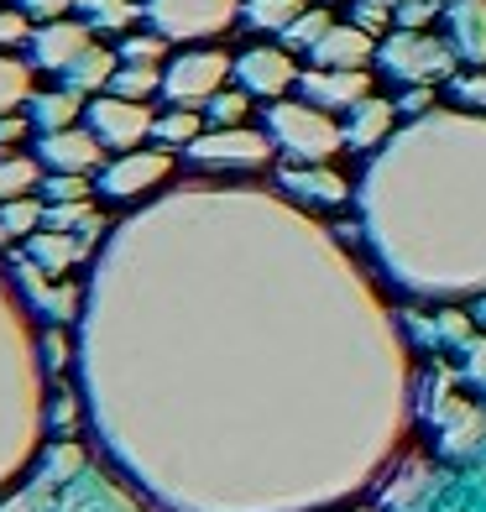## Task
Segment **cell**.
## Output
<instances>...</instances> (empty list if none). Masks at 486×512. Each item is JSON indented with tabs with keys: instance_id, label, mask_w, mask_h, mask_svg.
<instances>
[{
	"instance_id": "obj_1",
	"label": "cell",
	"mask_w": 486,
	"mask_h": 512,
	"mask_svg": "<svg viewBox=\"0 0 486 512\" xmlns=\"http://www.w3.org/2000/svg\"><path fill=\"white\" fill-rule=\"evenodd\" d=\"M230 68H236V58H225L215 48L173 53L168 68H162V95H168V105H204L210 95H220Z\"/></svg>"
},
{
	"instance_id": "obj_2",
	"label": "cell",
	"mask_w": 486,
	"mask_h": 512,
	"mask_svg": "<svg viewBox=\"0 0 486 512\" xmlns=\"http://www.w3.org/2000/svg\"><path fill=\"white\" fill-rule=\"evenodd\" d=\"M267 126H272V142H283L293 157H330L345 147V131L309 105H272Z\"/></svg>"
},
{
	"instance_id": "obj_3",
	"label": "cell",
	"mask_w": 486,
	"mask_h": 512,
	"mask_svg": "<svg viewBox=\"0 0 486 512\" xmlns=\"http://www.w3.org/2000/svg\"><path fill=\"white\" fill-rule=\"evenodd\" d=\"M230 16H236V0H147V21L162 37L220 32Z\"/></svg>"
},
{
	"instance_id": "obj_4",
	"label": "cell",
	"mask_w": 486,
	"mask_h": 512,
	"mask_svg": "<svg viewBox=\"0 0 486 512\" xmlns=\"http://www.w3.org/2000/svg\"><path fill=\"white\" fill-rule=\"evenodd\" d=\"M89 131L100 136V147H115V152H131L142 136H152V110L142 100H95L89 105Z\"/></svg>"
},
{
	"instance_id": "obj_5",
	"label": "cell",
	"mask_w": 486,
	"mask_h": 512,
	"mask_svg": "<svg viewBox=\"0 0 486 512\" xmlns=\"http://www.w3.org/2000/svg\"><path fill=\"white\" fill-rule=\"evenodd\" d=\"M168 173H173V157H168V152H121V162L100 168L95 189H100L105 199H136V194L157 189Z\"/></svg>"
},
{
	"instance_id": "obj_6",
	"label": "cell",
	"mask_w": 486,
	"mask_h": 512,
	"mask_svg": "<svg viewBox=\"0 0 486 512\" xmlns=\"http://www.w3.org/2000/svg\"><path fill=\"white\" fill-rule=\"evenodd\" d=\"M267 136H257V131H246V126H220V131H210V136H199V142L189 147V157L194 162H204V168H257V162H267Z\"/></svg>"
},
{
	"instance_id": "obj_7",
	"label": "cell",
	"mask_w": 486,
	"mask_h": 512,
	"mask_svg": "<svg viewBox=\"0 0 486 512\" xmlns=\"http://www.w3.org/2000/svg\"><path fill=\"white\" fill-rule=\"evenodd\" d=\"M230 74H236L241 89H246V95H257V100H277L288 84H298L293 53H288V48H246Z\"/></svg>"
},
{
	"instance_id": "obj_8",
	"label": "cell",
	"mask_w": 486,
	"mask_h": 512,
	"mask_svg": "<svg viewBox=\"0 0 486 512\" xmlns=\"http://www.w3.org/2000/svg\"><path fill=\"white\" fill-rule=\"evenodd\" d=\"M100 136L84 131V126H68V131H48L37 142V162L53 173H89V168H105L100 162Z\"/></svg>"
},
{
	"instance_id": "obj_9",
	"label": "cell",
	"mask_w": 486,
	"mask_h": 512,
	"mask_svg": "<svg viewBox=\"0 0 486 512\" xmlns=\"http://www.w3.org/2000/svg\"><path fill=\"white\" fill-rule=\"evenodd\" d=\"M298 89L309 105H361L372 95V79L361 68H314V74H298Z\"/></svg>"
},
{
	"instance_id": "obj_10",
	"label": "cell",
	"mask_w": 486,
	"mask_h": 512,
	"mask_svg": "<svg viewBox=\"0 0 486 512\" xmlns=\"http://www.w3.org/2000/svg\"><path fill=\"white\" fill-rule=\"evenodd\" d=\"M89 42H95V32L84 27V21H42V32L32 37V58L42 63V68H53V74H63L68 63H74Z\"/></svg>"
},
{
	"instance_id": "obj_11",
	"label": "cell",
	"mask_w": 486,
	"mask_h": 512,
	"mask_svg": "<svg viewBox=\"0 0 486 512\" xmlns=\"http://www.w3.org/2000/svg\"><path fill=\"white\" fill-rule=\"evenodd\" d=\"M27 251H32V262L42 267V277H53V272H63V267H74V262H84V251H89V241L79 236V230H32L27 236Z\"/></svg>"
},
{
	"instance_id": "obj_12",
	"label": "cell",
	"mask_w": 486,
	"mask_h": 512,
	"mask_svg": "<svg viewBox=\"0 0 486 512\" xmlns=\"http://www.w3.org/2000/svg\"><path fill=\"white\" fill-rule=\"evenodd\" d=\"M121 68V53L100 48V42H89V48L63 68V89H74V95H100L110 89V74Z\"/></svg>"
},
{
	"instance_id": "obj_13",
	"label": "cell",
	"mask_w": 486,
	"mask_h": 512,
	"mask_svg": "<svg viewBox=\"0 0 486 512\" xmlns=\"http://www.w3.org/2000/svg\"><path fill=\"white\" fill-rule=\"evenodd\" d=\"M366 58H372V37H366L361 27H330L314 42L319 68H361Z\"/></svg>"
},
{
	"instance_id": "obj_14",
	"label": "cell",
	"mask_w": 486,
	"mask_h": 512,
	"mask_svg": "<svg viewBox=\"0 0 486 512\" xmlns=\"http://www.w3.org/2000/svg\"><path fill=\"white\" fill-rule=\"evenodd\" d=\"M79 100L84 95H74V89H42V95H32L27 100V121H32V131H68L74 126V115H79Z\"/></svg>"
},
{
	"instance_id": "obj_15",
	"label": "cell",
	"mask_w": 486,
	"mask_h": 512,
	"mask_svg": "<svg viewBox=\"0 0 486 512\" xmlns=\"http://www.w3.org/2000/svg\"><path fill=\"white\" fill-rule=\"evenodd\" d=\"M382 63L392 74H403V68H450L445 48H434L429 37H392V48L382 53Z\"/></svg>"
},
{
	"instance_id": "obj_16",
	"label": "cell",
	"mask_w": 486,
	"mask_h": 512,
	"mask_svg": "<svg viewBox=\"0 0 486 512\" xmlns=\"http://www.w3.org/2000/svg\"><path fill=\"white\" fill-rule=\"evenodd\" d=\"M251 32H288L298 16H304V0H246L241 6Z\"/></svg>"
},
{
	"instance_id": "obj_17",
	"label": "cell",
	"mask_w": 486,
	"mask_h": 512,
	"mask_svg": "<svg viewBox=\"0 0 486 512\" xmlns=\"http://www.w3.org/2000/svg\"><path fill=\"white\" fill-rule=\"evenodd\" d=\"M84 27L89 32H126L131 21H142L147 6H131V0H84Z\"/></svg>"
},
{
	"instance_id": "obj_18",
	"label": "cell",
	"mask_w": 486,
	"mask_h": 512,
	"mask_svg": "<svg viewBox=\"0 0 486 512\" xmlns=\"http://www.w3.org/2000/svg\"><path fill=\"white\" fill-rule=\"evenodd\" d=\"M199 126H204V115L194 105H173L168 115H157L152 121V136L162 147H194L199 142Z\"/></svg>"
},
{
	"instance_id": "obj_19",
	"label": "cell",
	"mask_w": 486,
	"mask_h": 512,
	"mask_svg": "<svg viewBox=\"0 0 486 512\" xmlns=\"http://www.w3.org/2000/svg\"><path fill=\"white\" fill-rule=\"evenodd\" d=\"M387 126H392V105L366 95V100L356 105V121H351V131H345V147H372L377 136H387Z\"/></svg>"
},
{
	"instance_id": "obj_20",
	"label": "cell",
	"mask_w": 486,
	"mask_h": 512,
	"mask_svg": "<svg viewBox=\"0 0 486 512\" xmlns=\"http://www.w3.org/2000/svg\"><path fill=\"white\" fill-rule=\"evenodd\" d=\"M162 89V68L157 63H121L110 74V95H121V100H147Z\"/></svg>"
},
{
	"instance_id": "obj_21",
	"label": "cell",
	"mask_w": 486,
	"mask_h": 512,
	"mask_svg": "<svg viewBox=\"0 0 486 512\" xmlns=\"http://www.w3.org/2000/svg\"><path fill=\"white\" fill-rule=\"evenodd\" d=\"M246 105H251L246 89H220V95L204 100V126H241Z\"/></svg>"
},
{
	"instance_id": "obj_22",
	"label": "cell",
	"mask_w": 486,
	"mask_h": 512,
	"mask_svg": "<svg viewBox=\"0 0 486 512\" xmlns=\"http://www.w3.org/2000/svg\"><path fill=\"white\" fill-rule=\"evenodd\" d=\"M37 173H42V168H37L32 157H6V162H0V204L27 194L32 183H37Z\"/></svg>"
},
{
	"instance_id": "obj_23",
	"label": "cell",
	"mask_w": 486,
	"mask_h": 512,
	"mask_svg": "<svg viewBox=\"0 0 486 512\" xmlns=\"http://www.w3.org/2000/svg\"><path fill=\"white\" fill-rule=\"evenodd\" d=\"M324 32H330V16H324V11H304V16H298L293 27L283 32V48H288V53H314V42H319Z\"/></svg>"
},
{
	"instance_id": "obj_24",
	"label": "cell",
	"mask_w": 486,
	"mask_h": 512,
	"mask_svg": "<svg viewBox=\"0 0 486 512\" xmlns=\"http://www.w3.org/2000/svg\"><path fill=\"white\" fill-rule=\"evenodd\" d=\"M0 225H6L11 236H32V230L42 225V204H32L27 194H21V199H6V204H0Z\"/></svg>"
},
{
	"instance_id": "obj_25",
	"label": "cell",
	"mask_w": 486,
	"mask_h": 512,
	"mask_svg": "<svg viewBox=\"0 0 486 512\" xmlns=\"http://www.w3.org/2000/svg\"><path fill=\"white\" fill-rule=\"evenodd\" d=\"M32 288H37V309H48L53 319H74L79 298H74V288H68V283H58V288H48V283H32Z\"/></svg>"
},
{
	"instance_id": "obj_26",
	"label": "cell",
	"mask_w": 486,
	"mask_h": 512,
	"mask_svg": "<svg viewBox=\"0 0 486 512\" xmlns=\"http://www.w3.org/2000/svg\"><path fill=\"white\" fill-rule=\"evenodd\" d=\"M283 183H288L293 194H309V199H340L345 194L340 178H314V173H288Z\"/></svg>"
},
{
	"instance_id": "obj_27",
	"label": "cell",
	"mask_w": 486,
	"mask_h": 512,
	"mask_svg": "<svg viewBox=\"0 0 486 512\" xmlns=\"http://www.w3.org/2000/svg\"><path fill=\"white\" fill-rule=\"evenodd\" d=\"M58 204H74V199H89V178L84 173H58V178H48L42 183Z\"/></svg>"
},
{
	"instance_id": "obj_28",
	"label": "cell",
	"mask_w": 486,
	"mask_h": 512,
	"mask_svg": "<svg viewBox=\"0 0 486 512\" xmlns=\"http://www.w3.org/2000/svg\"><path fill=\"white\" fill-rule=\"evenodd\" d=\"M84 199H74V204H48V209H42V225H48V230H79L84 225Z\"/></svg>"
},
{
	"instance_id": "obj_29",
	"label": "cell",
	"mask_w": 486,
	"mask_h": 512,
	"mask_svg": "<svg viewBox=\"0 0 486 512\" xmlns=\"http://www.w3.org/2000/svg\"><path fill=\"white\" fill-rule=\"evenodd\" d=\"M162 53H168V42H162V37H131V42H121V63H157Z\"/></svg>"
},
{
	"instance_id": "obj_30",
	"label": "cell",
	"mask_w": 486,
	"mask_h": 512,
	"mask_svg": "<svg viewBox=\"0 0 486 512\" xmlns=\"http://www.w3.org/2000/svg\"><path fill=\"white\" fill-rule=\"evenodd\" d=\"M74 6H84V0H16V11H27L37 21H63Z\"/></svg>"
},
{
	"instance_id": "obj_31",
	"label": "cell",
	"mask_w": 486,
	"mask_h": 512,
	"mask_svg": "<svg viewBox=\"0 0 486 512\" xmlns=\"http://www.w3.org/2000/svg\"><path fill=\"white\" fill-rule=\"evenodd\" d=\"M16 42H27V11L0 16V48H16Z\"/></svg>"
},
{
	"instance_id": "obj_32",
	"label": "cell",
	"mask_w": 486,
	"mask_h": 512,
	"mask_svg": "<svg viewBox=\"0 0 486 512\" xmlns=\"http://www.w3.org/2000/svg\"><path fill=\"white\" fill-rule=\"evenodd\" d=\"M439 6H434V0H408V6L398 11V21H403V27H419V21H429Z\"/></svg>"
},
{
	"instance_id": "obj_33",
	"label": "cell",
	"mask_w": 486,
	"mask_h": 512,
	"mask_svg": "<svg viewBox=\"0 0 486 512\" xmlns=\"http://www.w3.org/2000/svg\"><path fill=\"white\" fill-rule=\"evenodd\" d=\"M455 95H466V100H486V79H466V84H455Z\"/></svg>"
},
{
	"instance_id": "obj_34",
	"label": "cell",
	"mask_w": 486,
	"mask_h": 512,
	"mask_svg": "<svg viewBox=\"0 0 486 512\" xmlns=\"http://www.w3.org/2000/svg\"><path fill=\"white\" fill-rule=\"evenodd\" d=\"M27 136V121H0V142H21Z\"/></svg>"
},
{
	"instance_id": "obj_35",
	"label": "cell",
	"mask_w": 486,
	"mask_h": 512,
	"mask_svg": "<svg viewBox=\"0 0 486 512\" xmlns=\"http://www.w3.org/2000/svg\"><path fill=\"white\" fill-rule=\"evenodd\" d=\"M6 236H11V230H6V225H0V241H6Z\"/></svg>"
}]
</instances>
